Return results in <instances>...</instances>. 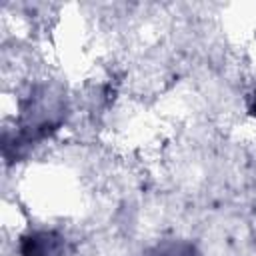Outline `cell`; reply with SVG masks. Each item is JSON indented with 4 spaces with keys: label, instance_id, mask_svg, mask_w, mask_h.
<instances>
[{
    "label": "cell",
    "instance_id": "1",
    "mask_svg": "<svg viewBox=\"0 0 256 256\" xmlns=\"http://www.w3.org/2000/svg\"><path fill=\"white\" fill-rule=\"evenodd\" d=\"M66 118L64 92L52 82H40L28 90L22 100L14 136L4 132V150L14 146L16 154L50 138Z\"/></svg>",
    "mask_w": 256,
    "mask_h": 256
},
{
    "label": "cell",
    "instance_id": "2",
    "mask_svg": "<svg viewBox=\"0 0 256 256\" xmlns=\"http://www.w3.org/2000/svg\"><path fill=\"white\" fill-rule=\"evenodd\" d=\"M20 256H70L66 238L48 228H32L18 238Z\"/></svg>",
    "mask_w": 256,
    "mask_h": 256
},
{
    "label": "cell",
    "instance_id": "3",
    "mask_svg": "<svg viewBox=\"0 0 256 256\" xmlns=\"http://www.w3.org/2000/svg\"><path fill=\"white\" fill-rule=\"evenodd\" d=\"M142 256H204L190 240H166Z\"/></svg>",
    "mask_w": 256,
    "mask_h": 256
},
{
    "label": "cell",
    "instance_id": "4",
    "mask_svg": "<svg viewBox=\"0 0 256 256\" xmlns=\"http://www.w3.org/2000/svg\"><path fill=\"white\" fill-rule=\"evenodd\" d=\"M248 112L256 118V88L252 90V94H250V98H248Z\"/></svg>",
    "mask_w": 256,
    "mask_h": 256
}]
</instances>
